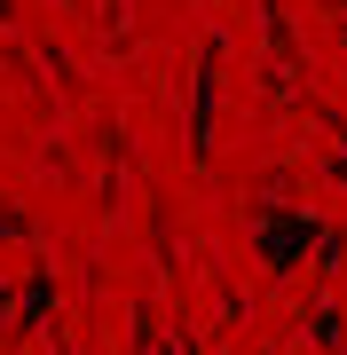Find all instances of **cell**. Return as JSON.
<instances>
[{
	"label": "cell",
	"mask_w": 347,
	"mask_h": 355,
	"mask_svg": "<svg viewBox=\"0 0 347 355\" xmlns=\"http://www.w3.org/2000/svg\"><path fill=\"white\" fill-rule=\"evenodd\" d=\"M308 237H323L316 221H269V268H276V277H284V268H292V253H300V245H308Z\"/></svg>",
	"instance_id": "cell-1"
},
{
	"label": "cell",
	"mask_w": 347,
	"mask_h": 355,
	"mask_svg": "<svg viewBox=\"0 0 347 355\" xmlns=\"http://www.w3.org/2000/svg\"><path fill=\"white\" fill-rule=\"evenodd\" d=\"M332 174H339V182H347V158H332Z\"/></svg>",
	"instance_id": "cell-2"
},
{
	"label": "cell",
	"mask_w": 347,
	"mask_h": 355,
	"mask_svg": "<svg viewBox=\"0 0 347 355\" xmlns=\"http://www.w3.org/2000/svg\"><path fill=\"white\" fill-rule=\"evenodd\" d=\"M0 16H8V0H0Z\"/></svg>",
	"instance_id": "cell-3"
}]
</instances>
